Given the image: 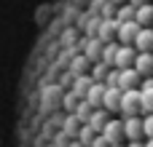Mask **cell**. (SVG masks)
<instances>
[{
  "instance_id": "28",
  "label": "cell",
  "mask_w": 153,
  "mask_h": 147,
  "mask_svg": "<svg viewBox=\"0 0 153 147\" xmlns=\"http://www.w3.org/2000/svg\"><path fill=\"white\" fill-rule=\"evenodd\" d=\"M151 8H153V0H151Z\"/></svg>"
},
{
  "instance_id": "27",
  "label": "cell",
  "mask_w": 153,
  "mask_h": 147,
  "mask_svg": "<svg viewBox=\"0 0 153 147\" xmlns=\"http://www.w3.org/2000/svg\"><path fill=\"white\" fill-rule=\"evenodd\" d=\"M143 147H153V139H148V142H145V145H143Z\"/></svg>"
},
{
  "instance_id": "6",
  "label": "cell",
  "mask_w": 153,
  "mask_h": 147,
  "mask_svg": "<svg viewBox=\"0 0 153 147\" xmlns=\"http://www.w3.org/2000/svg\"><path fill=\"white\" fill-rule=\"evenodd\" d=\"M100 137L108 142V145H121V139H124V129H121V121H108L105 126H102V131H100Z\"/></svg>"
},
{
  "instance_id": "2",
  "label": "cell",
  "mask_w": 153,
  "mask_h": 147,
  "mask_svg": "<svg viewBox=\"0 0 153 147\" xmlns=\"http://www.w3.org/2000/svg\"><path fill=\"white\" fill-rule=\"evenodd\" d=\"M116 35H118V21L116 19H100V24H97V40L102 46H108V43H116Z\"/></svg>"
},
{
  "instance_id": "22",
  "label": "cell",
  "mask_w": 153,
  "mask_h": 147,
  "mask_svg": "<svg viewBox=\"0 0 153 147\" xmlns=\"http://www.w3.org/2000/svg\"><path fill=\"white\" fill-rule=\"evenodd\" d=\"M89 110H91V107H89V104L83 102V104H81V110H78V121H89V115H91Z\"/></svg>"
},
{
  "instance_id": "14",
  "label": "cell",
  "mask_w": 153,
  "mask_h": 147,
  "mask_svg": "<svg viewBox=\"0 0 153 147\" xmlns=\"http://www.w3.org/2000/svg\"><path fill=\"white\" fill-rule=\"evenodd\" d=\"M116 51H118V43H108V46H102V54H100V64H105L108 70H113V62H116Z\"/></svg>"
},
{
  "instance_id": "4",
  "label": "cell",
  "mask_w": 153,
  "mask_h": 147,
  "mask_svg": "<svg viewBox=\"0 0 153 147\" xmlns=\"http://www.w3.org/2000/svg\"><path fill=\"white\" fill-rule=\"evenodd\" d=\"M140 83H143V78H140L132 67H129V70H118V83H116L118 91H137Z\"/></svg>"
},
{
  "instance_id": "9",
  "label": "cell",
  "mask_w": 153,
  "mask_h": 147,
  "mask_svg": "<svg viewBox=\"0 0 153 147\" xmlns=\"http://www.w3.org/2000/svg\"><path fill=\"white\" fill-rule=\"evenodd\" d=\"M140 29H143V27H137L134 21H126V24H118V35H116L118 46H132Z\"/></svg>"
},
{
  "instance_id": "29",
  "label": "cell",
  "mask_w": 153,
  "mask_h": 147,
  "mask_svg": "<svg viewBox=\"0 0 153 147\" xmlns=\"http://www.w3.org/2000/svg\"><path fill=\"white\" fill-rule=\"evenodd\" d=\"M113 147H121V145H113Z\"/></svg>"
},
{
  "instance_id": "11",
  "label": "cell",
  "mask_w": 153,
  "mask_h": 147,
  "mask_svg": "<svg viewBox=\"0 0 153 147\" xmlns=\"http://www.w3.org/2000/svg\"><path fill=\"white\" fill-rule=\"evenodd\" d=\"M102 96H105V86L102 83H91L86 88V94H83V102L97 110V107H102Z\"/></svg>"
},
{
  "instance_id": "1",
  "label": "cell",
  "mask_w": 153,
  "mask_h": 147,
  "mask_svg": "<svg viewBox=\"0 0 153 147\" xmlns=\"http://www.w3.org/2000/svg\"><path fill=\"white\" fill-rule=\"evenodd\" d=\"M118 112H124V118H137L140 115V94L137 91H121Z\"/></svg>"
},
{
  "instance_id": "16",
  "label": "cell",
  "mask_w": 153,
  "mask_h": 147,
  "mask_svg": "<svg viewBox=\"0 0 153 147\" xmlns=\"http://www.w3.org/2000/svg\"><path fill=\"white\" fill-rule=\"evenodd\" d=\"M118 24H126V21H134V8L129 5V3H124L118 11H116V16H113Z\"/></svg>"
},
{
  "instance_id": "18",
  "label": "cell",
  "mask_w": 153,
  "mask_h": 147,
  "mask_svg": "<svg viewBox=\"0 0 153 147\" xmlns=\"http://www.w3.org/2000/svg\"><path fill=\"white\" fill-rule=\"evenodd\" d=\"M105 75H108V67H105V64H94V70H91V83H102Z\"/></svg>"
},
{
  "instance_id": "26",
  "label": "cell",
  "mask_w": 153,
  "mask_h": 147,
  "mask_svg": "<svg viewBox=\"0 0 153 147\" xmlns=\"http://www.w3.org/2000/svg\"><path fill=\"white\" fill-rule=\"evenodd\" d=\"M126 147H143V142H129Z\"/></svg>"
},
{
  "instance_id": "15",
  "label": "cell",
  "mask_w": 153,
  "mask_h": 147,
  "mask_svg": "<svg viewBox=\"0 0 153 147\" xmlns=\"http://www.w3.org/2000/svg\"><path fill=\"white\" fill-rule=\"evenodd\" d=\"M108 123V112L105 110H97V112H91L89 115V121H86V126L91 129V131H102V126Z\"/></svg>"
},
{
  "instance_id": "31",
  "label": "cell",
  "mask_w": 153,
  "mask_h": 147,
  "mask_svg": "<svg viewBox=\"0 0 153 147\" xmlns=\"http://www.w3.org/2000/svg\"><path fill=\"white\" fill-rule=\"evenodd\" d=\"M151 54H153V51H151Z\"/></svg>"
},
{
  "instance_id": "3",
  "label": "cell",
  "mask_w": 153,
  "mask_h": 147,
  "mask_svg": "<svg viewBox=\"0 0 153 147\" xmlns=\"http://www.w3.org/2000/svg\"><path fill=\"white\" fill-rule=\"evenodd\" d=\"M137 94H140V112L153 115V78H145V80L140 83Z\"/></svg>"
},
{
  "instance_id": "19",
  "label": "cell",
  "mask_w": 153,
  "mask_h": 147,
  "mask_svg": "<svg viewBox=\"0 0 153 147\" xmlns=\"http://www.w3.org/2000/svg\"><path fill=\"white\" fill-rule=\"evenodd\" d=\"M143 137L145 139H153V115H145L143 118Z\"/></svg>"
},
{
  "instance_id": "10",
  "label": "cell",
  "mask_w": 153,
  "mask_h": 147,
  "mask_svg": "<svg viewBox=\"0 0 153 147\" xmlns=\"http://www.w3.org/2000/svg\"><path fill=\"white\" fill-rule=\"evenodd\" d=\"M132 70H134L140 78H153V54H137Z\"/></svg>"
},
{
  "instance_id": "24",
  "label": "cell",
  "mask_w": 153,
  "mask_h": 147,
  "mask_svg": "<svg viewBox=\"0 0 153 147\" xmlns=\"http://www.w3.org/2000/svg\"><path fill=\"white\" fill-rule=\"evenodd\" d=\"M132 8H140V5H151V0H126Z\"/></svg>"
},
{
  "instance_id": "23",
  "label": "cell",
  "mask_w": 153,
  "mask_h": 147,
  "mask_svg": "<svg viewBox=\"0 0 153 147\" xmlns=\"http://www.w3.org/2000/svg\"><path fill=\"white\" fill-rule=\"evenodd\" d=\"M75 129H78V121H75V118L65 123V131H67V134H75Z\"/></svg>"
},
{
  "instance_id": "20",
  "label": "cell",
  "mask_w": 153,
  "mask_h": 147,
  "mask_svg": "<svg viewBox=\"0 0 153 147\" xmlns=\"http://www.w3.org/2000/svg\"><path fill=\"white\" fill-rule=\"evenodd\" d=\"M91 142H94V131H91L89 126H83V129H81V145L91 147Z\"/></svg>"
},
{
  "instance_id": "30",
  "label": "cell",
  "mask_w": 153,
  "mask_h": 147,
  "mask_svg": "<svg viewBox=\"0 0 153 147\" xmlns=\"http://www.w3.org/2000/svg\"><path fill=\"white\" fill-rule=\"evenodd\" d=\"M151 29H153V24H151Z\"/></svg>"
},
{
  "instance_id": "7",
  "label": "cell",
  "mask_w": 153,
  "mask_h": 147,
  "mask_svg": "<svg viewBox=\"0 0 153 147\" xmlns=\"http://www.w3.org/2000/svg\"><path fill=\"white\" fill-rule=\"evenodd\" d=\"M134 56H137V51H134L132 46H118L113 67H116V70H129V67H134Z\"/></svg>"
},
{
  "instance_id": "21",
  "label": "cell",
  "mask_w": 153,
  "mask_h": 147,
  "mask_svg": "<svg viewBox=\"0 0 153 147\" xmlns=\"http://www.w3.org/2000/svg\"><path fill=\"white\" fill-rule=\"evenodd\" d=\"M89 86H91V78H81V80L75 83V94H81V96H83Z\"/></svg>"
},
{
  "instance_id": "17",
  "label": "cell",
  "mask_w": 153,
  "mask_h": 147,
  "mask_svg": "<svg viewBox=\"0 0 153 147\" xmlns=\"http://www.w3.org/2000/svg\"><path fill=\"white\" fill-rule=\"evenodd\" d=\"M102 54V43L97 40V37H91L89 43H86V59H97Z\"/></svg>"
},
{
  "instance_id": "13",
  "label": "cell",
  "mask_w": 153,
  "mask_h": 147,
  "mask_svg": "<svg viewBox=\"0 0 153 147\" xmlns=\"http://www.w3.org/2000/svg\"><path fill=\"white\" fill-rule=\"evenodd\" d=\"M134 24L143 27V29L153 24V8H151V5H140V8H134Z\"/></svg>"
},
{
  "instance_id": "12",
  "label": "cell",
  "mask_w": 153,
  "mask_h": 147,
  "mask_svg": "<svg viewBox=\"0 0 153 147\" xmlns=\"http://www.w3.org/2000/svg\"><path fill=\"white\" fill-rule=\"evenodd\" d=\"M118 102H121V91H118V88H105L102 110H105V112H116V110H118Z\"/></svg>"
},
{
  "instance_id": "25",
  "label": "cell",
  "mask_w": 153,
  "mask_h": 147,
  "mask_svg": "<svg viewBox=\"0 0 153 147\" xmlns=\"http://www.w3.org/2000/svg\"><path fill=\"white\" fill-rule=\"evenodd\" d=\"M108 3H113V5H124L126 0H108Z\"/></svg>"
},
{
  "instance_id": "5",
  "label": "cell",
  "mask_w": 153,
  "mask_h": 147,
  "mask_svg": "<svg viewBox=\"0 0 153 147\" xmlns=\"http://www.w3.org/2000/svg\"><path fill=\"white\" fill-rule=\"evenodd\" d=\"M121 129H124V139L129 142H140L143 139V118H124L121 121Z\"/></svg>"
},
{
  "instance_id": "8",
  "label": "cell",
  "mask_w": 153,
  "mask_h": 147,
  "mask_svg": "<svg viewBox=\"0 0 153 147\" xmlns=\"http://www.w3.org/2000/svg\"><path fill=\"white\" fill-rule=\"evenodd\" d=\"M132 48H134L137 54H151V51H153V29H151V27H145V29L137 32Z\"/></svg>"
}]
</instances>
